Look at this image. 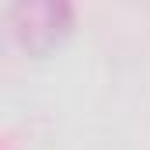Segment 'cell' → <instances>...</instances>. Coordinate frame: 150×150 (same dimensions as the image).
Segmentation results:
<instances>
[{
    "label": "cell",
    "instance_id": "obj_1",
    "mask_svg": "<svg viewBox=\"0 0 150 150\" xmlns=\"http://www.w3.org/2000/svg\"><path fill=\"white\" fill-rule=\"evenodd\" d=\"M7 28L25 52H49L74 28V7L67 0H14L7 7Z\"/></svg>",
    "mask_w": 150,
    "mask_h": 150
}]
</instances>
